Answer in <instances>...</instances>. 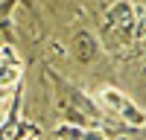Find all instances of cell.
Masks as SVG:
<instances>
[{"label": "cell", "instance_id": "3957f363", "mask_svg": "<svg viewBox=\"0 0 146 140\" xmlns=\"http://www.w3.org/2000/svg\"><path fill=\"white\" fill-rule=\"evenodd\" d=\"M56 134L62 140H105V134L96 128H76V125H58Z\"/></svg>", "mask_w": 146, "mask_h": 140}, {"label": "cell", "instance_id": "6da1fadb", "mask_svg": "<svg viewBox=\"0 0 146 140\" xmlns=\"http://www.w3.org/2000/svg\"><path fill=\"white\" fill-rule=\"evenodd\" d=\"M100 102L111 111V117H120L123 123L137 125V128L146 125V111L140 108L135 99H129L123 90H117V88H102V90H100Z\"/></svg>", "mask_w": 146, "mask_h": 140}, {"label": "cell", "instance_id": "7a4b0ae2", "mask_svg": "<svg viewBox=\"0 0 146 140\" xmlns=\"http://www.w3.org/2000/svg\"><path fill=\"white\" fill-rule=\"evenodd\" d=\"M23 73V64L12 47H0V88H12Z\"/></svg>", "mask_w": 146, "mask_h": 140}, {"label": "cell", "instance_id": "277c9868", "mask_svg": "<svg viewBox=\"0 0 146 140\" xmlns=\"http://www.w3.org/2000/svg\"><path fill=\"white\" fill-rule=\"evenodd\" d=\"M32 140H38V137H32Z\"/></svg>", "mask_w": 146, "mask_h": 140}]
</instances>
